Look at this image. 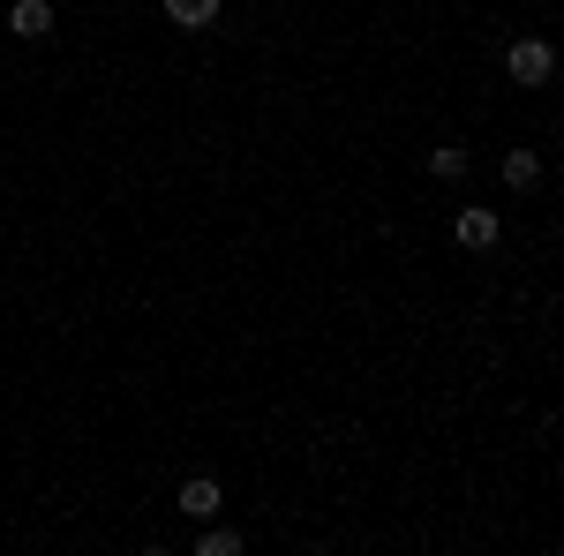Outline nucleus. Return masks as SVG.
<instances>
[{
	"label": "nucleus",
	"instance_id": "2",
	"mask_svg": "<svg viewBox=\"0 0 564 556\" xmlns=\"http://www.w3.org/2000/svg\"><path fill=\"white\" fill-rule=\"evenodd\" d=\"M8 23H15L23 39H45V31H53V8H45V0H15V15H8Z\"/></svg>",
	"mask_w": 564,
	"mask_h": 556
},
{
	"label": "nucleus",
	"instance_id": "7",
	"mask_svg": "<svg viewBox=\"0 0 564 556\" xmlns=\"http://www.w3.org/2000/svg\"><path fill=\"white\" fill-rule=\"evenodd\" d=\"M241 549V534H226V526H212V534H204V556H234Z\"/></svg>",
	"mask_w": 564,
	"mask_h": 556
},
{
	"label": "nucleus",
	"instance_id": "3",
	"mask_svg": "<svg viewBox=\"0 0 564 556\" xmlns=\"http://www.w3.org/2000/svg\"><path fill=\"white\" fill-rule=\"evenodd\" d=\"M459 241H467V249H489V241H497V218L489 211H459Z\"/></svg>",
	"mask_w": 564,
	"mask_h": 556
},
{
	"label": "nucleus",
	"instance_id": "4",
	"mask_svg": "<svg viewBox=\"0 0 564 556\" xmlns=\"http://www.w3.org/2000/svg\"><path fill=\"white\" fill-rule=\"evenodd\" d=\"M181 512L212 519V512H218V489H212V481H188V489H181Z\"/></svg>",
	"mask_w": 564,
	"mask_h": 556
},
{
	"label": "nucleus",
	"instance_id": "1",
	"mask_svg": "<svg viewBox=\"0 0 564 556\" xmlns=\"http://www.w3.org/2000/svg\"><path fill=\"white\" fill-rule=\"evenodd\" d=\"M505 68H512L520 84H550V68H557V53H550L542 39H520L512 53H505Z\"/></svg>",
	"mask_w": 564,
	"mask_h": 556
},
{
	"label": "nucleus",
	"instance_id": "6",
	"mask_svg": "<svg viewBox=\"0 0 564 556\" xmlns=\"http://www.w3.org/2000/svg\"><path fill=\"white\" fill-rule=\"evenodd\" d=\"M534 173H542V166H534L527 151H512V159H505V181H512V188H534Z\"/></svg>",
	"mask_w": 564,
	"mask_h": 556
},
{
	"label": "nucleus",
	"instance_id": "5",
	"mask_svg": "<svg viewBox=\"0 0 564 556\" xmlns=\"http://www.w3.org/2000/svg\"><path fill=\"white\" fill-rule=\"evenodd\" d=\"M166 15L196 31V23H212V15H218V0H166Z\"/></svg>",
	"mask_w": 564,
	"mask_h": 556
}]
</instances>
